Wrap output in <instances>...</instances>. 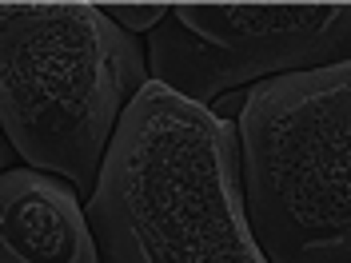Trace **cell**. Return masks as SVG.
Instances as JSON below:
<instances>
[{"instance_id": "cell-1", "label": "cell", "mask_w": 351, "mask_h": 263, "mask_svg": "<svg viewBox=\"0 0 351 263\" xmlns=\"http://www.w3.org/2000/svg\"><path fill=\"white\" fill-rule=\"evenodd\" d=\"M100 263H271L247 219L240 124L140 88L88 196Z\"/></svg>"}, {"instance_id": "cell-2", "label": "cell", "mask_w": 351, "mask_h": 263, "mask_svg": "<svg viewBox=\"0 0 351 263\" xmlns=\"http://www.w3.org/2000/svg\"><path fill=\"white\" fill-rule=\"evenodd\" d=\"M148 80L140 44L100 4H0V132L28 168L92 196Z\"/></svg>"}, {"instance_id": "cell-3", "label": "cell", "mask_w": 351, "mask_h": 263, "mask_svg": "<svg viewBox=\"0 0 351 263\" xmlns=\"http://www.w3.org/2000/svg\"><path fill=\"white\" fill-rule=\"evenodd\" d=\"M236 124L263 255L351 263V60L256 84Z\"/></svg>"}, {"instance_id": "cell-4", "label": "cell", "mask_w": 351, "mask_h": 263, "mask_svg": "<svg viewBox=\"0 0 351 263\" xmlns=\"http://www.w3.org/2000/svg\"><path fill=\"white\" fill-rule=\"evenodd\" d=\"M351 60V4H172L148 68L168 92L212 108L223 92Z\"/></svg>"}, {"instance_id": "cell-5", "label": "cell", "mask_w": 351, "mask_h": 263, "mask_svg": "<svg viewBox=\"0 0 351 263\" xmlns=\"http://www.w3.org/2000/svg\"><path fill=\"white\" fill-rule=\"evenodd\" d=\"M0 263H100L80 192L36 168L0 172Z\"/></svg>"}, {"instance_id": "cell-6", "label": "cell", "mask_w": 351, "mask_h": 263, "mask_svg": "<svg viewBox=\"0 0 351 263\" xmlns=\"http://www.w3.org/2000/svg\"><path fill=\"white\" fill-rule=\"evenodd\" d=\"M168 8L172 4H100V12L116 21L124 32L136 28V32H144V28H156V24L168 16Z\"/></svg>"}, {"instance_id": "cell-7", "label": "cell", "mask_w": 351, "mask_h": 263, "mask_svg": "<svg viewBox=\"0 0 351 263\" xmlns=\"http://www.w3.org/2000/svg\"><path fill=\"white\" fill-rule=\"evenodd\" d=\"M8 152H12V148H8V140H4V132H0V172L8 168Z\"/></svg>"}]
</instances>
